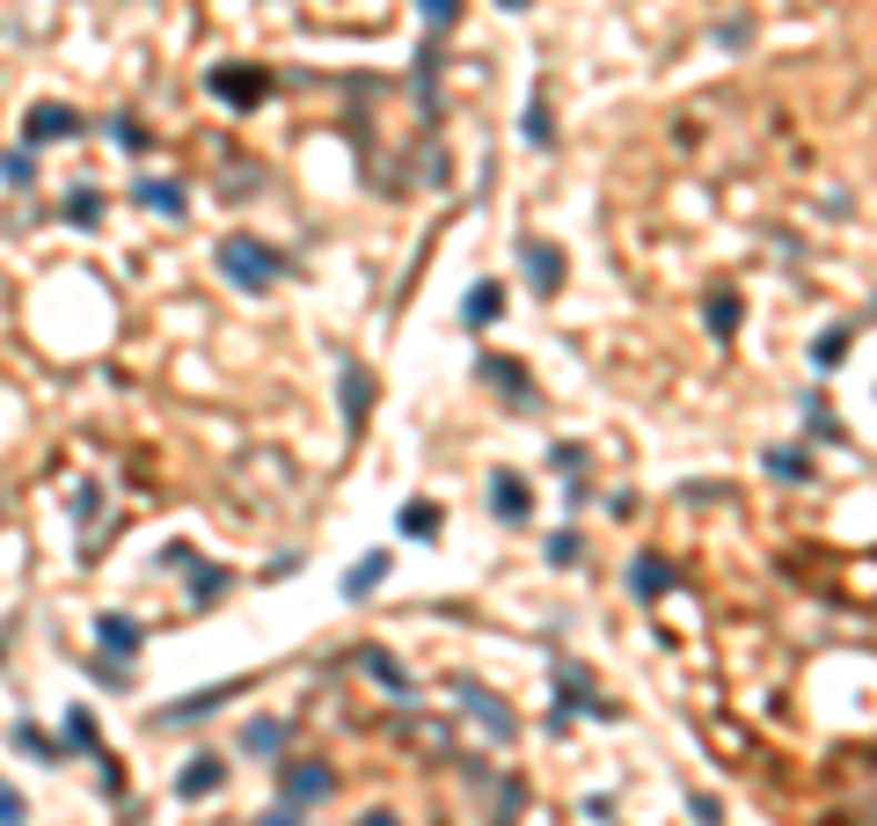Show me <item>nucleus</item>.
Here are the masks:
<instances>
[{"label": "nucleus", "mask_w": 877, "mask_h": 826, "mask_svg": "<svg viewBox=\"0 0 877 826\" xmlns=\"http://www.w3.org/2000/svg\"><path fill=\"white\" fill-rule=\"evenodd\" d=\"M220 271H228L242 293H263V285L279 279V256L263 242H249V234H228V242H220Z\"/></svg>", "instance_id": "1"}, {"label": "nucleus", "mask_w": 877, "mask_h": 826, "mask_svg": "<svg viewBox=\"0 0 877 826\" xmlns=\"http://www.w3.org/2000/svg\"><path fill=\"white\" fill-rule=\"evenodd\" d=\"M73 132H81V118H73L67 103H37L30 118H22V140L30 147H52V140H73Z\"/></svg>", "instance_id": "2"}, {"label": "nucleus", "mask_w": 877, "mask_h": 826, "mask_svg": "<svg viewBox=\"0 0 877 826\" xmlns=\"http://www.w3.org/2000/svg\"><path fill=\"white\" fill-rule=\"evenodd\" d=\"M315 797H330V768L322 760H293L285 768V805H315Z\"/></svg>", "instance_id": "3"}, {"label": "nucleus", "mask_w": 877, "mask_h": 826, "mask_svg": "<svg viewBox=\"0 0 877 826\" xmlns=\"http://www.w3.org/2000/svg\"><path fill=\"white\" fill-rule=\"evenodd\" d=\"M387 571H395V556H387V548H373V556H359L344 571V600H366L373 585H387Z\"/></svg>", "instance_id": "4"}, {"label": "nucleus", "mask_w": 877, "mask_h": 826, "mask_svg": "<svg viewBox=\"0 0 877 826\" xmlns=\"http://www.w3.org/2000/svg\"><path fill=\"white\" fill-rule=\"evenodd\" d=\"M497 315H505V293H497L491 279H483V285H468V300H461V322H468V330H491Z\"/></svg>", "instance_id": "5"}, {"label": "nucleus", "mask_w": 877, "mask_h": 826, "mask_svg": "<svg viewBox=\"0 0 877 826\" xmlns=\"http://www.w3.org/2000/svg\"><path fill=\"white\" fill-rule=\"evenodd\" d=\"M526 505H534V497H526V483L512 469H497L491 475V512H505V520H526Z\"/></svg>", "instance_id": "6"}, {"label": "nucleus", "mask_w": 877, "mask_h": 826, "mask_svg": "<svg viewBox=\"0 0 877 826\" xmlns=\"http://www.w3.org/2000/svg\"><path fill=\"white\" fill-rule=\"evenodd\" d=\"M520 256H526V279L542 285V293H556V285H563V256H556L548 242H526Z\"/></svg>", "instance_id": "7"}, {"label": "nucleus", "mask_w": 877, "mask_h": 826, "mask_svg": "<svg viewBox=\"0 0 877 826\" xmlns=\"http://www.w3.org/2000/svg\"><path fill=\"white\" fill-rule=\"evenodd\" d=\"M666 585H673V563L666 556H636V571H629V593L636 600H658Z\"/></svg>", "instance_id": "8"}, {"label": "nucleus", "mask_w": 877, "mask_h": 826, "mask_svg": "<svg viewBox=\"0 0 877 826\" xmlns=\"http://www.w3.org/2000/svg\"><path fill=\"white\" fill-rule=\"evenodd\" d=\"M220 783H228V768H220V760H212V754H198L191 768L175 775V790H183V797H205V790H220Z\"/></svg>", "instance_id": "9"}, {"label": "nucleus", "mask_w": 877, "mask_h": 826, "mask_svg": "<svg viewBox=\"0 0 877 826\" xmlns=\"http://www.w3.org/2000/svg\"><path fill=\"white\" fill-rule=\"evenodd\" d=\"M438 527H446V512H438L432 497H410V505H403V534H410V542H432Z\"/></svg>", "instance_id": "10"}, {"label": "nucleus", "mask_w": 877, "mask_h": 826, "mask_svg": "<svg viewBox=\"0 0 877 826\" xmlns=\"http://www.w3.org/2000/svg\"><path fill=\"white\" fill-rule=\"evenodd\" d=\"M132 198H140L147 212H161V220H175V212L191 205V198H183V183H147V177H140V191H132Z\"/></svg>", "instance_id": "11"}, {"label": "nucleus", "mask_w": 877, "mask_h": 826, "mask_svg": "<svg viewBox=\"0 0 877 826\" xmlns=\"http://www.w3.org/2000/svg\"><path fill=\"white\" fill-rule=\"evenodd\" d=\"M95 636H103L118 658H132V651H140V622H132V615H103V622H95Z\"/></svg>", "instance_id": "12"}, {"label": "nucleus", "mask_w": 877, "mask_h": 826, "mask_svg": "<svg viewBox=\"0 0 877 826\" xmlns=\"http://www.w3.org/2000/svg\"><path fill=\"white\" fill-rule=\"evenodd\" d=\"M366 395H373V387H366V366H351V359H344V417H351V432L366 424Z\"/></svg>", "instance_id": "13"}, {"label": "nucleus", "mask_w": 877, "mask_h": 826, "mask_svg": "<svg viewBox=\"0 0 877 826\" xmlns=\"http://www.w3.org/2000/svg\"><path fill=\"white\" fill-rule=\"evenodd\" d=\"M212 95H228V103H249V95H263V73H234V67H220V73H212Z\"/></svg>", "instance_id": "14"}, {"label": "nucleus", "mask_w": 877, "mask_h": 826, "mask_svg": "<svg viewBox=\"0 0 877 826\" xmlns=\"http://www.w3.org/2000/svg\"><path fill=\"white\" fill-rule=\"evenodd\" d=\"M242 746H249V754H279V746H285V724H279V717H256V724L242 732Z\"/></svg>", "instance_id": "15"}, {"label": "nucleus", "mask_w": 877, "mask_h": 826, "mask_svg": "<svg viewBox=\"0 0 877 826\" xmlns=\"http://www.w3.org/2000/svg\"><path fill=\"white\" fill-rule=\"evenodd\" d=\"M848 336H856V330H848V322H834V330H826L819 344H812V359H819V366L834 373V366H841V359H848Z\"/></svg>", "instance_id": "16"}, {"label": "nucleus", "mask_w": 877, "mask_h": 826, "mask_svg": "<svg viewBox=\"0 0 877 826\" xmlns=\"http://www.w3.org/2000/svg\"><path fill=\"white\" fill-rule=\"evenodd\" d=\"M768 469H775V475H789V483H805V475H812V461L797 454V446H775V454H768Z\"/></svg>", "instance_id": "17"}, {"label": "nucleus", "mask_w": 877, "mask_h": 826, "mask_svg": "<svg viewBox=\"0 0 877 826\" xmlns=\"http://www.w3.org/2000/svg\"><path fill=\"white\" fill-rule=\"evenodd\" d=\"M67 220L95 228V220H103V198H95V191H73V198H67Z\"/></svg>", "instance_id": "18"}, {"label": "nucleus", "mask_w": 877, "mask_h": 826, "mask_svg": "<svg viewBox=\"0 0 877 826\" xmlns=\"http://www.w3.org/2000/svg\"><path fill=\"white\" fill-rule=\"evenodd\" d=\"M16 746H22V754H37V760H59V746L44 732H30V724H16Z\"/></svg>", "instance_id": "19"}, {"label": "nucleus", "mask_w": 877, "mask_h": 826, "mask_svg": "<svg viewBox=\"0 0 877 826\" xmlns=\"http://www.w3.org/2000/svg\"><path fill=\"white\" fill-rule=\"evenodd\" d=\"M709 330H717V336H732V330H738V300H724V293L709 300Z\"/></svg>", "instance_id": "20"}, {"label": "nucleus", "mask_w": 877, "mask_h": 826, "mask_svg": "<svg viewBox=\"0 0 877 826\" xmlns=\"http://www.w3.org/2000/svg\"><path fill=\"white\" fill-rule=\"evenodd\" d=\"M191 593H198V600H220V593H228V571H220V563H205V571H198V585H191Z\"/></svg>", "instance_id": "21"}, {"label": "nucleus", "mask_w": 877, "mask_h": 826, "mask_svg": "<svg viewBox=\"0 0 877 826\" xmlns=\"http://www.w3.org/2000/svg\"><path fill=\"white\" fill-rule=\"evenodd\" d=\"M0 177H8V183H16V191H22V183L37 177V161H30V154H0Z\"/></svg>", "instance_id": "22"}, {"label": "nucleus", "mask_w": 877, "mask_h": 826, "mask_svg": "<svg viewBox=\"0 0 877 826\" xmlns=\"http://www.w3.org/2000/svg\"><path fill=\"white\" fill-rule=\"evenodd\" d=\"M417 8H424V22H432V30H446V22L461 16V0H417Z\"/></svg>", "instance_id": "23"}, {"label": "nucleus", "mask_w": 877, "mask_h": 826, "mask_svg": "<svg viewBox=\"0 0 877 826\" xmlns=\"http://www.w3.org/2000/svg\"><path fill=\"white\" fill-rule=\"evenodd\" d=\"M578 534H548V563H578Z\"/></svg>", "instance_id": "24"}, {"label": "nucleus", "mask_w": 877, "mask_h": 826, "mask_svg": "<svg viewBox=\"0 0 877 826\" xmlns=\"http://www.w3.org/2000/svg\"><path fill=\"white\" fill-rule=\"evenodd\" d=\"M805 410H812V432H819V440H841V424L826 417V403H819V395H812V403H805Z\"/></svg>", "instance_id": "25"}, {"label": "nucleus", "mask_w": 877, "mask_h": 826, "mask_svg": "<svg viewBox=\"0 0 877 826\" xmlns=\"http://www.w3.org/2000/svg\"><path fill=\"white\" fill-rule=\"evenodd\" d=\"M526 140H534V147H548V110H542V103L526 110Z\"/></svg>", "instance_id": "26"}, {"label": "nucleus", "mask_w": 877, "mask_h": 826, "mask_svg": "<svg viewBox=\"0 0 877 826\" xmlns=\"http://www.w3.org/2000/svg\"><path fill=\"white\" fill-rule=\"evenodd\" d=\"M110 140H118V147H147V132L132 118H118V124H110Z\"/></svg>", "instance_id": "27"}, {"label": "nucleus", "mask_w": 877, "mask_h": 826, "mask_svg": "<svg viewBox=\"0 0 877 826\" xmlns=\"http://www.w3.org/2000/svg\"><path fill=\"white\" fill-rule=\"evenodd\" d=\"M0 826H22V797L8 790V783H0Z\"/></svg>", "instance_id": "28"}, {"label": "nucleus", "mask_w": 877, "mask_h": 826, "mask_svg": "<svg viewBox=\"0 0 877 826\" xmlns=\"http://www.w3.org/2000/svg\"><path fill=\"white\" fill-rule=\"evenodd\" d=\"M67 738H73V746H95V724H88L81 709H73V717H67Z\"/></svg>", "instance_id": "29"}, {"label": "nucleus", "mask_w": 877, "mask_h": 826, "mask_svg": "<svg viewBox=\"0 0 877 826\" xmlns=\"http://www.w3.org/2000/svg\"><path fill=\"white\" fill-rule=\"evenodd\" d=\"M256 826H300V805H279V812H263Z\"/></svg>", "instance_id": "30"}, {"label": "nucleus", "mask_w": 877, "mask_h": 826, "mask_svg": "<svg viewBox=\"0 0 877 826\" xmlns=\"http://www.w3.org/2000/svg\"><path fill=\"white\" fill-rule=\"evenodd\" d=\"M366 826H395V812H366Z\"/></svg>", "instance_id": "31"}, {"label": "nucleus", "mask_w": 877, "mask_h": 826, "mask_svg": "<svg viewBox=\"0 0 877 826\" xmlns=\"http://www.w3.org/2000/svg\"><path fill=\"white\" fill-rule=\"evenodd\" d=\"M497 8H512V16H520V8H526V0H497Z\"/></svg>", "instance_id": "32"}]
</instances>
